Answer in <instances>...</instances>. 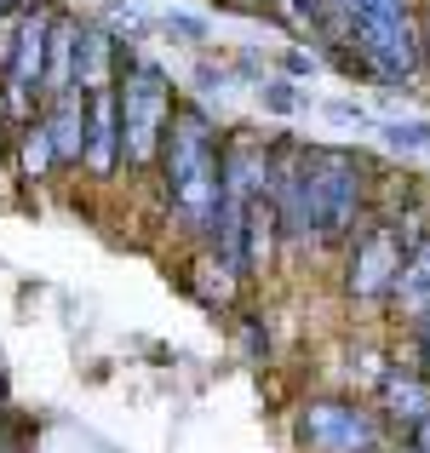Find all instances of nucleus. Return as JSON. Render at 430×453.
<instances>
[{
	"mask_svg": "<svg viewBox=\"0 0 430 453\" xmlns=\"http://www.w3.org/2000/svg\"><path fill=\"white\" fill-rule=\"evenodd\" d=\"M161 189L173 219L207 247L212 219H219V178H224V133L207 115V104H178L161 144Z\"/></svg>",
	"mask_w": 430,
	"mask_h": 453,
	"instance_id": "1",
	"label": "nucleus"
},
{
	"mask_svg": "<svg viewBox=\"0 0 430 453\" xmlns=\"http://www.w3.org/2000/svg\"><path fill=\"white\" fill-rule=\"evenodd\" d=\"M350 12V81L413 92L425 81V0H344Z\"/></svg>",
	"mask_w": 430,
	"mask_h": 453,
	"instance_id": "2",
	"label": "nucleus"
},
{
	"mask_svg": "<svg viewBox=\"0 0 430 453\" xmlns=\"http://www.w3.org/2000/svg\"><path fill=\"white\" fill-rule=\"evenodd\" d=\"M379 173H385V161H373L356 144H310V212H316L321 253H339L373 219Z\"/></svg>",
	"mask_w": 430,
	"mask_h": 453,
	"instance_id": "3",
	"label": "nucleus"
},
{
	"mask_svg": "<svg viewBox=\"0 0 430 453\" xmlns=\"http://www.w3.org/2000/svg\"><path fill=\"white\" fill-rule=\"evenodd\" d=\"M115 104H121V166L127 173H150L161 161L166 127L178 115V92L173 75L150 58H138L133 46H121V64H115Z\"/></svg>",
	"mask_w": 430,
	"mask_h": 453,
	"instance_id": "4",
	"label": "nucleus"
},
{
	"mask_svg": "<svg viewBox=\"0 0 430 453\" xmlns=\"http://www.w3.org/2000/svg\"><path fill=\"white\" fill-rule=\"evenodd\" d=\"M293 436L304 453H396L402 436L362 396H310L293 413Z\"/></svg>",
	"mask_w": 430,
	"mask_h": 453,
	"instance_id": "5",
	"label": "nucleus"
},
{
	"mask_svg": "<svg viewBox=\"0 0 430 453\" xmlns=\"http://www.w3.org/2000/svg\"><path fill=\"white\" fill-rule=\"evenodd\" d=\"M402 265H408V235L385 219H367L350 242L339 247V288L350 304L367 310H390V293L402 281Z\"/></svg>",
	"mask_w": 430,
	"mask_h": 453,
	"instance_id": "6",
	"label": "nucleus"
},
{
	"mask_svg": "<svg viewBox=\"0 0 430 453\" xmlns=\"http://www.w3.org/2000/svg\"><path fill=\"white\" fill-rule=\"evenodd\" d=\"M270 207L281 224V253H321L316 212H310V138H270Z\"/></svg>",
	"mask_w": 430,
	"mask_h": 453,
	"instance_id": "7",
	"label": "nucleus"
},
{
	"mask_svg": "<svg viewBox=\"0 0 430 453\" xmlns=\"http://www.w3.org/2000/svg\"><path fill=\"white\" fill-rule=\"evenodd\" d=\"M52 29H58V12L52 6H29L18 18L12 58L0 64V69H6V98H0V110H6L12 121H29V110L41 104V92H46V52H52Z\"/></svg>",
	"mask_w": 430,
	"mask_h": 453,
	"instance_id": "8",
	"label": "nucleus"
},
{
	"mask_svg": "<svg viewBox=\"0 0 430 453\" xmlns=\"http://www.w3.org/2000/svg\"><path fill=\"white\" fill-rule=\"evenodd\" d=\"M373 408L385 413V425L396 436H408L430 413V373L419 362H385L373 379Z\"/></svg>",
	"mask_w": 430,
	"mask_h": 453,
	"instance_id": "9",
	"label": "nucleus"
},
{
	"mask_svg": "<svg viewBox=\"0 0 430 453\" xmlns=\"http://www.w3.org/2000/svg\"><path fill=\"white\" fill-rule=\"evenodd\" d=\"M87 166L92 178H115L121 166V104H115V81L87 92Z\"/></svg>",
	"mask_w": 430,
	"mask_h": 453,
	"instance_id": "10",
	"label": "nucleus"
},
{
	"mask_svg": "<svg viewBox=\"0 0 430 453\" xmlns=\"http://www.w3.org/2000/svg\"><path fill=\"white\" fill-rule=\"evenodd\" d=\"M41 121H46V133H52V144H58V161L64 166L87 161V87H69V92H58V98H46Z\"/></svg>",
	"mask_w": 430,
	"mask_h": 453,
	"instance_id": "11",
	"label": "nucleus"
},
{
	"mask_svg": "<svg viewBox=\"0 0 430 453\" xmlns=\"http://www.w3.org/2000/svg\"><path fill=\"white\" fill-rule=\"evenodd\" d=\"M242 270L230 265V258H219L212 247H201L196 265H189V293H196L207 310H235V288H242Z\"/></svg>",
	"mask_w": 430,
	"mask_h": 453,
	"instance_id": "12",
	"label": "nucleus"
},
{
	"mask_svg": "<svg viewBox=\"0 0 430 453\" xmlns=\"http://www.w3.org/2000/svg\"><path fill=\"white\" fill-rule=\"evenodd\" d=\"M373 138L396 155V161H425L430 155V115H379Z\"/></svg>",
	"mask_w": 430,
	"mask_h": 453,
	"instance_id": "13",
	"label": "nucleus"
},
{
	"mask_svg": "<svg viewBox=\"0 0 430 453\" xmlns=\"http://www.w3.org/2000/svg\"><path fill=\"white\" fill-rule=\"evenodd\" d=\"M75 41H81V23L58 12V29H52V52H46V92H41V104H46V98H58V92H69V87H75Z\"/></svg>",
	"mask_w": 430,
	"mask_h": 453,
	"instance_id": "14",
	"label": "nucleus"
},
{
	"mask_svg": "<svg viewBox=\"0 0 430 453\" xmlns=\"http://www.w3.org/2000/svg\"><path fill=\"white\" fill-rule=\"evenodd\" d=\"M258 104H265L270 115H281V121H293V115L310 110V92L298 87L293 75H265L258 81Z\"/></svg>",
	"mask_w": 430,
	"mask_h": 453,
	"instance_id": "15",
	"label": "nucleus"
},
{
	"mask_svg": "<svg viewBox=\"0 0 430 453\" xmlns=\"http://www.w3.org/2000/svg\"><path fill=\"white\" fill-rule=\"evenodd\" d=\"M390 316L402 321V333L408 327H425L430 321V281H396V293H390Z\"/></svg>",
	"mask_w": 430,
	"mask_h": 453,
	"instance_id": "16",
	"label": "nucleus"
},
{
	"mask_svg": "<svg viewBox=\"0 0 430 453\" xmlns=\"http://www.w3.org/2000/svg\"><path fill=\"white\" fill-rule=\"evenodd\" d=\"M52 166H64V161H58V144H52V133H46V121H35L29 133H23V173L46 178Z\"/></svg>",
	"mask_w": 430,
	"mask_h": 453,
	"instance_id": "17",
	"label": "nucleus"
},
{
	"mask_svg": "<svg viewBox=\"0 0 430 453\" xmlns=\"http://www.w3.org/2000/svg\"><path fill=\"white\" fill-rule=\"evenodd\" d=\"M196 87H201V98H230V92L242 87V75H235V69H219L212 58H201L196 64Z\"/></svg>",
	"mask_w": 430,
	"mask_h": 453,
	"instance_id": "18",
	"label": "nucleus"
},
{
	"mask_svg": "<svg viewBox=\"0 0 430 453\" xmlns=\"http://www.w3.org/2000/svg\"><path fill=\"white\" fill-rule=\"evenodd\" d=\"M321 115L339 121V127H356V133H373V127H379V115H367L356 98H327V104H321Z\"/></svg>",
	"mask_w": 430,
	"mask_h": 453,
	"instance_id": "19",
	"label": "nucleus"
},
{
	"mask_svg": "<svg viewBox=\"0 0 430 453\" xmlns=\"http://www.w3.org/2000/svg\"><path fill=\"white\" fill-rule=\"evenodd\" d=\"M161 23H166V35H184L189 46H207V41H212V23H207V18H196V12H178V6H173Z\"/></svg>",
	"mask_w": 430,
	"mask_h": 453,
	"instance_id": "20",
	"label": "nucleus"
},
{
	"mask_svg": "<svg viewBox=\"0 0 430 453\" xmlns=\"http://www.w3.org/2000/svg\"><path fill=\"white\" fill-rule=\"evenodd\" d=\"M110 23H115V29H127V35H143V23H150V18H143L133 0H115V6H110Z\"/></svg>",
	"mask_w": 430,
	"mask_h": 453,
	"instance_id": "21",
	"label": "nucleus"
},
{
	"mask_svg": "<svg viewBox=\"0 0 430 453\" xmlns=\"http://www.w3.org/2000/svg\"><path fill=\"white\" fill-rule=\"evenodd\" d=\"M402 276H408V281H430V235H425V242H419V247L408 253V265H402Z\"/></svg>",
	"mask_w": 430,
	"mask_h": 453,
	"instance_id": "22",
	"label": "nucleus"
},
{
	"mask_svg": "<svg viewBox=\"0 0 430 453\" xmlns=\"http://www.w3.org/2000/svg\"><path fill=\"white\" fill-rule=\"evenodd\" d=\"M408 362H419L430 373V321H425V327H408Z\"/></svg>",
	"mask_w": 430,
	"mask_h": 453,
	"instance_id": "23",
	"label": "nucleus"
},
{
	"mask_svg": "<svg viewBox=\"0 0 430 453\" xmlns=\"http://www.w3.org/2000/svg\"><path fill=\"white\" fill-rule=\"evenodd\" d=\"M396 453H430V413H425L419 425H413L408 436H402V448H396Z\"/></svg>",
	"mask_w": 430,
	"mask_h": 453,
	"instance_id": "24",
	"label": "nucleus"
},
{
	"mask_svg": "<svg viewBox=\"0 0 430 453\" xmlns=\"http://www.w3.org/2000/svg\"><path fill=\"white\" fill-rule=\"evenodd\" d=\"M425 81H430V0H425Z\"/></svg>",
	"mask_w": 430,
	"mask_h": 453,
	"instance_id": "25",
	"label": "nucleus"
},
{
	"mask_svg": "<svg viewBox=\"0 0 430 453\" xmlns=\"http://www.w3.org/2000/svg\"><path fill=\"white\" fill-rule=\"evenodd\" d=\"M18 12H23V0H0V23H6V18H18Z\"/></svg>",
	"mask_w": 430,
	"mask_h": 453,
	"instance_id": "26",
	"label": "nucleus"
},
{
	"mask_svg": "<svg viewBox=\"0 0 430 453\" xmlns=\"http://www.w3.org/2000/svg\"><path fill=\"white\" fill-rule=\"evenodd\" d=\"M0 150H6V110H0Z\"/></svg>",
	"mask_w": 430,
	"mask_h": 453,
	"instance_id": "27",
	"label": "nucleus"
}]
</instances>
